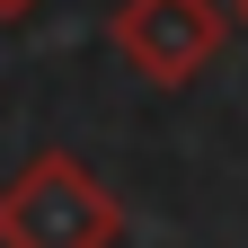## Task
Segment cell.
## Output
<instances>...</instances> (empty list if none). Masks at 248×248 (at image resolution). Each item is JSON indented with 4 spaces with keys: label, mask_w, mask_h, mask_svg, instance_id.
Listing matches in <instances>:
<instances>
[{
    "label": "cell",
    "mask_w": 248,
    "mask_h": 248,
    "mask_svg": "<svg viewBox=\"0 0 248 248\" xmlns=\"http://www.w3.org/2000/svg\"><path fill=\"white\" fill-rule=\"evenodd\" d=\"M107 36H115V53H124L133 80L186 89L213 53H222L231 18H222V0H124V9L107 18Z\"/></svg>",
    "instance_id": "2"
},
{
    "label": "cell",
    "mask_w": 248,
    "mask_h": 248,
    "mask_svg": "<svg viewBox=\"0 0 248 248\" xmlns=\"http://www.w3.org/2000/svg\"><path fill=\"white\" fill-rule=\"evenodd\" d=\"M115 239H124V204L71 151H36L0 186V248H115Z\"/></svg>",
    "instance_id": "1"
},
{
    "label": "cell",
    "mask_w": 248,
    "mask_h": 248,
    "mask_svg": "<svg viewBox=\"0 0 248 248\" xmlns=\"http://www.w3.org/2000/svg\"><path fill=\"white\" fill-rule=\"evenodd\" d=\"M45 0H0V27H18V18H36Z\"/></svg>",
    "instance_id": "3"
},
{
    "label": "cell",
    "mask_w": 248,
    "mask_h": 248,
    "mask_svg": "<svg viewBox=\"0 0 248 248\" xmlns=\"http://www.w3.org/2000/svg\"><path fill=\"white\" fill-rule=\"evenodd\" d=\"M231 18H239V27H248V0H231Z\"/></svg>",
    "instance_id": "4"
}]
</instances>
